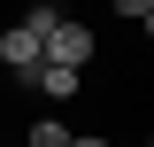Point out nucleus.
I'll use <instances>...</instances> for the list:
<instances>
[{
  "mask_svg": "<svg viewBox=\"0 0 154 147\" xmlns=\"http://www.w3.org/2000/svg\"><path fill=\"white\" fill-rule=\"evenodd\" d=\"M0 62H8V70L31 85V77L46 70V54H38V31H23V23H16V31H0Z\"/></svg>",
  "mask_w": 154,
  "mask_h": 147,
  "instance_id": "nucleus-1",
  "label": "nucleus"
},
{
  "mask_svg": "<svg viewBox=\"0 0 154 147\" xmlns=\"http://www.w3.org/2000/svg\"><path fill=\"white\" fill-rule=\"evenodd\" d=\"M31 85L46 93V101H69V93H77V70H54V62H46V70H38Z\"/></svg>",
  "mask_w": 154,
  "mask_h": 147,
  "instance_id": "nucleus-2",
  "label": "nucleus"
},
{
  "mask_svg": "<svg viewBox=\"0 0 154 147\" xmlns=\"http://www.w3.org/2000/svg\"><path fill=\"white\" fill-rule=\"evenodd\" d=\"M31 147H69V132L62 124H31Z\"/></svg>",
  "mask_w": 154,
  "mask_h": 147,
  "instance_id": "nucleus-3",
  "label": "nucleus"
},
{
  "mask_svg": "<svg viewBox=\"0 0 154 147\" xmlns=\"http://www.w3.org/2000/svg\"><path fill=\"white\" fill-rule=\"evenodd\" d=\"M116 16H131V23H146V16H154V0H116Z\"/></svg>",
  "mask_w": 154,
  "mask_h": 147,
  "instance_id": "nucleus-4",
  "label": "nucleus"
},
{
  "mask_svg": "<svg viewBox=\"0 0 154 147\" xmlns=\"http://www.w3.org/2000/svg\"><path fill=\"white\" fill-rule=\"evenodd\" d=\"M69 147H108V139H69Z\"/></svg>",
  "mask_w": 154,
  "mask_h": 147,
  "instance_id": "nucleus-5",
  "label": "nucleus"
}]
</instances>
